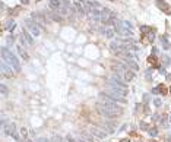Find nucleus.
<instances>
[{
	"instance_id": "1",
	"label": "nucleus",
	"mask_w": 171,
	"mask_h": 142,
	"mask_svg": "<svg viewBox=\"0 0 171 142\" xmlns=\"http://www.w3.org/2000/svg\"><path fill=\"white\" fill-rule=\"evenodd\" d=\"M113 25H114V29H116L117 34L126 37L129 40L133 37V31H132V24L130 22H127V21H114Z\"/></svg>"
},
{
	"instance_id": "2",
	"label": "nucleus",
	"mask_w": 171,
	"mask_h": 142,
	"mask_svg": "<svg viewBox=\"0 0 171 142\" xmlns=\"http://www.w3.org/2000/svg\"><path fill=\"white\" fill-rule=\"evenodd\" d=\"M97 110L105 117H116L123 113L121 107H111V106H105V104H101V103H97Z\"/></svg>"
},
{
	"instance_id": "3",
	"label": "nucleus",
	"mask_w": 171,
	"mask_h": 142,
	"mask_svg": "<svg viewBox=\"0 0 171 142\" xmlns=\"http://www.w3.org/2000/svg\"><path fill=\"white\" fill-rule=\"evenodd\" d=\"M2 57H3V60L5 62H8L9 66H12L16 72H19L21 70V65H19V60L16 59V56L13 54V53H10V50L9 49H6V47H3L2 49Z\"/></svg>"
},
{
	"instance_id": "4",
	"label": "nucleus",
	"mask_w": 171,
	"mask_h": 142,
	"mask_svg": "<svg viewBox=\"0 0 171 142\" xmlns=\"http://www.w3.org/2000/svg\"><path fill=\"white\" fill-rule=\"evenodd\" d=\"M116 21V15L111 9L108 8H103L101 9V22L103 25H110V24H114Z\"/></svg>"
},
{
	"instance_id": "5",
	"label": "nucleus",
	"mask_w": 171,
	"mask_h": 142,
	"mask_svg": "<svg viewBox=\"0 0 171 142\" xmlns=\"http://www.w3.org/2000/svg\"><path fill=\"white\" fill-rule=\"evenodd\" d=\"M2 125H3V130H5V135H9V136H13L16 141H21L19 136H18L16 130H15V125L13 123H6L5 120H2Z\"/></svg>"
},
{
	"instance_id": "6",
	"label": "nucleus",
	"mask_w": 171,
	"mask_h": 142,
	"mask_svg": "<svg viewBox=\"0 0 171 142\" xmlns=\"http://www.w3.org/2000/svg\"><path fill=\"white\" fill-rule=\"evenodd\" d=\"M25 25H26V29L32 34V35H35V37H38V35H40V28H38V24L35 22L34 19H25Z\"/></svg>"
},
{
	"instance_id": "7",
	"label": "nucleus",
	"mask_w": 171,
	"mask_h": 142,
	"mask_svg": "<svg viewBox=\"0 0 171 142\" xmlns=\"http://www.w3.org/2000/svg\"><path fill=\"white\" fill-rule=\"evenodd\" d=\"M98 103L105 104V106H111V107H119V106H117V103L113 100L111 97H108L105 92H101V94L98 95Z\"/></svg>"
},
{
	"instance_id": "8",
	"label": "nucleus",
	"mask_w": 171,
	"mask_h": 142,
	"mask_svg": "<svg viewBox=\"0 0 171 142\" xmlns=\"http://www.w3.org/2000/svg\"><path fill=\"white\" fill-rule=\"evenodd\" d=\"M75 9H76V13L79 16H85L86 15V9L83 6V2L82 0H76L75 2Z\"/></svg>"
},
{
	"instance_id": "9",
	"label": "nucleus",
	"mask_w": 171,
	"mask_h": 142,
	"mask_svg": "<svg viewBox=\"0 0 171 142\" xmlns=\"http://www.w3.org/2000/svg\"><path fill=\"white\" fill-rule=\"evenodd\" d=\"M154 40H155V31L152 29L149 34H143L140 41H142V44H149V42H152Z\"/></svg>"
},
{
	"instance_id": "10",
	"label": "nucleus",
	"mask_w": 171,
	"mask_h": 142,
	"mask_svg": "<svg viewBox=\"0 0 171 142\" xmlns=\"http://www.w3.org/2000/svg\"><path fill=\"white\" fill-rule=\"evenodd\" d=\"M156 6L161 9V10H164V13L171 15V9H170V6L165 3V0H156Z\"/></svg>"
},
{
	"instance_id": "11",
	"label": "nucleus",
	"mask_w": 171,
	"mask_h": 142,
	"mask_svg": "<svg viewBox=\"0 0 171 142\" xmlns=\"http://www.w3.org/2000/svg\"><path fill=\"white\" fill-rule=\"evenodd\" d=\"M48 8L53 10H60L63 8V0H50L48 2Z\"/></svg>"
},
{
	"instance_id": "12",
	"label": "nucleus",
	"mask_w": 171,
	"mask_h": 142,
	"mask_svg": "<svg viewBox=\"0 0 171 142\" xmlns=\"http://www.w3.org/2000/svg\"><path fill=\"white\" fill-rule=\"evenodd\" d=\"M91 133L94 135L95 138H98V139H104V138L107 136V133H105L104 130H101V129H98V127H92V129H91Z\"/></svg>"
},
{
	"instance_id": "13",
	"label": "nucleus",
	"mask_w": 171,
	"mask_h": 142,
	"mask_svg": "<svg viewBox=\"0 0 171 142\" xmlns=\"http://www.w3.org/2000/svg\"><path fill=\"white\" fill-rule=\"evenodd\" d=\"M158 92H159L161 95H167V94H168V89H167V86H165V85L161 84V85H158L156 88L152 89V94H158Z\"/></svg>"
},
{
	"instance_id": "14",
	"label": "nucleus",
	"mask_w": 171,
	"mask_h": 142,
	"mask_svg": "<svg viewBox=\"0 0 171 142\" xmlns=\"http://www.w3.org/2000/svg\"><path fill=\"white\" fill-rule=\"evenodd\" d=\"M148 63L152 67H159V60H158V57H156L155 54H151V56L148 57Z\"/></svg>"
},
{
	"instance_id": "15",
	"label": "nucleus",
	"mask_w": 171,
	"mask_h": 142,
	"mask_svg": "<svg viewBox=\"0 0 171 142\" xmlns=\"http://www.w3.org/2000/svg\"><path fill=\"white\" fill-rule=\"evenodd\" d=\"M124 65L129 66V67H132L133 70H139V65H137L133 59H124Z\"/></svg>"
},
{
	"instance_id": "16",
	"label": "nucleus",
	"mask_w": 171,
	"mask_h": 142,
	"mask_svg": "<svg viewBox=\"0 0 171 142\" xmlns=\"http://www.w3.org/2000/svg\"><path fill=\"white\" fill-rule=\"evenodd\" d=\"M80 138H82V139H85L86 142H95V136L91 133V132H86V130L80 133Z\"/></svg>"
},
{
	"instance_id": "17",
	"label": "nucleus",
	"mask_w": 171,
	"mask_h": 142,
	"mask_svg": "<svg viewBox=\"0 0 171 142\" xmlns=\"http://www.w3.org/2000/svg\"><path fill=\"white\" fill-rule=\"evenodd\" d=\"M2 72H3V75L8 76V78H10V76H12V69H10V67H8V65H6V62H5V60L2 62Z\"/></svg>"
},
{
	"instance_id": "18",
	"label": "nucleus",
	"mask_w": 171,
	"mask_h": 142,
	"mask_svg": "<svg viewBox=\"0 0 171 142\" xmlns=\"http://www.w3.org/2000/svg\"><path fill=\"white\" fill-rule=\"evenodd\" d=\"M22 34H24V38H25V40H26V42L32 45V44H34V40H32V37H31L32 34L29 32V31H28L26 28H24V29H22Z\"/></svg>"
},
{
	"instance_id": "19",
	"label": "nucleus",
	"mask_w": 171,
	"mask_h": 142,
	"mask_svg": "<svg viewBox=\"0 0 171 142\" xmlns=\"http://www.w3.org/2000/svg\"><path fill=\"white\" fill-rule=\"evenodd\" d=\"M121 78H123V79H124V82H129V81H132V79H133V78H135V73H133V72H130V70H126V72H123V73H121Z\"/></svg>"
},
{
	"instance_id": "20",
	"label": "nucleus",
	"mask_w": 171,
	"mask_h": 142,
	"mask_svg": "<svg viewBox=\"0 0 171 142\" xmlns=\"http://www.w3.org/2000/svg\"><path fill=\"white\" fill-rule=\"evenodd\" d=\"M101 32H103L104 35L107 37V38H113V37H114V31H113V29H110V28H105V26H104V28H101Z\"/></svg>"
},
{
	"instance_id": "21",
	"label": "nucleus",
	"mask_w": 171,
	"mask_h": 142,
	"mask_svg": "<svg viewBox=\"0 0 171 142\" xmlns=\"http://www.w3.org/2000/svg\"><path fill=\"white\" fill-rule=\"evenodd\" d=\"M32 19H34L38 25H43L44 22H45V21H44V18L41 16V15H38V13H32Z\"/></svg>"
},
{
	"instance_id": "22",
	"label": "nucleus",
	"mask_w": 171,
	"mask_h": 142,
	"mask_svg": "<svg viewBox=\"0 0 171 142\" xmlns=\"http://www.w3.org/2000/svg\"><path fill=\"white\" fill-rule=\"evenodd\" d=\"M104 127H105V130H107L108 133H114V132H116V126L111 125V123H108V122L104 123Z\"/></svg>"
},
{
	"instance_id": "23",
	"label": "nucleus",
	"mask_w": 171,
	"mask_h": 142,
	"mask_svg": "<svg viewBox=\"0 0 171 142\" xmlns=\"http://www.w3.org/2000/svg\"><path fill=\"white\" fill-rule=\"evenodd\" d=\"M16 49H18V53H19V54H21V56L24 57V60H28V59H29V56H28V53H26V51L24 50V49H22L21 45H18Z\"/></svg>"
},
{
	"instance_id": "24",
	"label": "nucleus",
	"mask_w": 171,
	"mask_h": 142,
	"mask_svg": "<svg viewBox=\"0 0 171 142\" xmlns=\"http://www.w3.org/2000/svg\"><path fill=\"white\" fill-rule=\"evenodd\" d=\"M161 44H162V47L165 49V50H168V49H170V42H168V40H167V37H165V35L161 37Z\"/></svg>"
},
{
	"instance_id": "25",
	"label": "nucleus",
	"mask_w": 171,
	"mask_h": 142,
	"mask_svg": "<svg viewBox=\"0 0 171 142\" xmlns=\"http://www.w3.org/2000/svg\"><path fill=\"white\" fill-rule=\"evenodd\" d=\"M6 28H8L9 31H13V29H15V22H13V21H9L8 25H6Z\"/></svg>"
},
{
	"instance_id": "26",
	"label": "nucleus",
	"mask_w": 171,
	"mask_h": 142,
	"mask_svg": "<svg viewBox=\"0 0 171 142\" xmlns=\"http://www.w3.org/2000/svg\"><path fill=\"white\" fill-rule=\"evenodd\" d=\"M148 132H149L151 136H156V135H158V130H156L155 127H149V130H148Z\"/></svg>"
},
{
	"instance_id": "27",
	"label": "nucleus",
	"mask_w": 171,
	"mask_h": 142,
	"mask_svg": "<svg viewBox=\"0 0 171 142\" xmlns=\"http://www.w3.org/2000/svg\"><path fill=\"white\" fill-rule=\"evenodd\" d=\"M21 135H22V139H26V136H28V132H26V129H21Z\"/></svg>"
},
{
	"instance_id": "28",
	"label": "nucleus",
	"mask_w": 171,
	"mask_h": 142,
	"mask_svg": "<svg viewBox=\"0 0 171 142\" xmlns=\"http://www.w3.org/2000/svg\"><path fill=\"white\" fill-rule=\"evenodd\" d=\"M140 127H142L143 130H149V126L146 125L145 122H140Z\"/></svg>"
},
{
	"instance_id": "29",
	"label": "nucleus",
	"mask_w": 171,
	"mask_h": 142,
	"mask_svg": "<svg viewBox=\"0 0 171 142\" xmlns=\"http://www.w3.org/2000/svg\"><path fill=\"white\" fill-rule=\"evenodd\" d=\"M145 76H146V79H148V81H152V75H151V70H146Z\"/></svg>"
},
{
	"instance_id": "30",
	"label": "nucleus",
	"mask_w": 171,
	"mask_h": 142,
	"mask_svg": "<svg viewBox=\"0 0 171 142\" xmlns=\"http://www.w3.org/2000/svg\"><path fill=\"white\" fill-rule=\"evenodd\" d=\"M161 103H162V101L159 100V98H155V100H154V104L156 106V107H159V106H161Z\"/></svg>"
},
{
	"instance_id": "31",
	"label": "nucleus",
	"mask_w": 171,
	"mask_h": 142,
	"mask_svg": "<svg viewBox=\"0 0 171 142\" xmlns=\"http://www.w3.org/2000/svg\"><path fill=\"white\" fill-rule=\"evenodd\" d=\"M2 94H3V95H6V94H8V88H6L5 85H2Z\"/></svg>"
},
{
	"instance_id": "32",
	"label": "nucleus",
	"mask_w": 171,
	"mask_h": 142,
	"mask_svg": "<svg viewBox=\"0 0 171 142\" xmlns=\"http://www.w3.org/2000/svg\"><path fill=\"white\" fill-rule=\"evenodd\" d=\"M66 141H67V142H76L73 138H72V136H70V135H67V136H66Z\"/></svg>"
},
{
	"instance_id": "33",
	"label": "nucleus",
	"mask_w": 171,
	"mask_h": 142,
	"mask_svg": "<svg viewBox=\"0 0 171 142\" xmlns=\"http://www.w3.org/2000/svg\"><path fill=\"white\" fill-rule=\"evenodd\" d=\"M159 73H161V75H165L167 72H165V69H164V67H161V69H159Z\"/></svg>"
},
{
	"instance_id": "34",
	"label": "nucleus",
	"mask_w": 171,
	"mask_h": 142,
	"mask_svg": "<svg viewBox=\"0 0 171 142\" xmlns=\"http://www.w3.org/2000/svg\"><path fill=\"white\" fill-rule=\"evenodd\" d=\"M164 62H165V65H170V59L168 57H164Z\"/></svg>"
},
{
	"instance_id": "35",
	"label": "nucleus",
	"mask_w": 171,
	"mask_h": 142,
	"mask_svg": "<svg viewBox=\"0 0 171 142\" xmlns=\"http://www.w3.org/2000/svg\"><path fill=\"white\" fill-rule=\"evenodd\" d=\"M37 142H48V141H47L45 138H40V139H38V141H37Z\"/></svg>"
},
{
	"instance_id": "36",
	"label": "nucleus",
	"mask_w": 171,
	"mask_h": 142,
	"mask_svg": "<svg viewBox=\"0 0 171 142\" xmlns=\"http://www.w3.org/2000/svg\"><path fill=\"white\" fill-rule=\"evenodd\" d=\"M51 142H59V136H54L51 139Z\"/></svg>"
},
{
	"instance_id": "37",
	"label": "nucleus",
	"mask_w": 171,
	"mask_h": 142,
	"mask_svg": "<svg viewBox=\"0 0 171 142\" xmlns=\"http://www.w3.org/2000/svg\"><path fill=\"white\" fill-rule=\"evenodd\" d=\"M21 2H22L24 5H28V3H29V0H21Z\"/></svg>"
},
{
	"instance_id": "38",
	"label": "nucleus",
	"mask_w": 171,
	"mask_h": 142,
	"mask_svg": "<svg viewBox=\"0 0 171 142\" xmlns=\"http://www.w3.org/2000/svg\"><path fill=\"white\" fill-rule=\"evenodd\" d=\"M21 142H32V141H31V139H28V138H26V139H22V141H21Z\"/></svg>"
},
{
	"instance_id": "39",
	"label": "nucleus",
	"mask_w": 171,
	"mask_h": 142,
	"mask_svg": "<svg viewBox=\"0 0 171 142\" xmlns=\"http://www.w3.org/2000/svg\"><path fill=\"white\" fill-rule=\"evenodd\" d=\"M120 142H130V141H129V139H121Z\"/></svg>"
},
{
	"instance_id": "40",
	"label": "nucleus",
	"mask_w": 171,
	"mask_h": 142,
	"mask_svg": "<svg viewBox=\"0 0 171 142\" xmlns=\"http://www.w3.org/2000/svg\"><path fill=\"white\" fill-rule=\"evenodd\" d=\"M167 79H168V81L171 82V75H168V76H167Z\"/></svg>"
},
{
	"instance_id": "41",
	"label": "nucleus",
	"mask_w": 171,
	"mask_h": 142,
	"mask_svg": "<svg viewBox=\"0 0 171 142\" xmlns=\"http://www.w3.org/2000/svg\"><path fill=\"white\" fill-rule=\"evenodd\" d=\"M59 142H64V141H63V139H61V138L59 136Z\"/></svg>"
},
{
	"instance_id": "42",
	"label": "nucleus",
	"mask_w": 171,
	"mask_h": 142,
	"mask_svg": "<svg viewBox=\"0 0 171 142\" xmlns=\"http://www.w3.org/2000/svg\"><path fill=\"white\" fill-rule=\"evenodd\" d=\"M168 142H171V135H170V136H168Z\"/></svg>"
},
{
	"instance_id": "43",
	"label": "nucleus",
	"mask_w": 171,
	"mask_h": 142,
	"mask_svg": "<svg viewBox=\"0 0 171 142\" xmlns=\"http://www.w3.org/2000/svg\"><path fill=\"white\" fill-rule=\"evenodd\" d=\"M79 142H86V141H85V139H80V141H79Z\"/></svg>"
},
{
	"instance_id": "44",
	"label": "nucleus",
	"mask_w": 171,
	"mask_h": 142,
	"mask_svg": "<svg viewBox=\"0 0 171 142\" xmlns=\"http://www.w3.org/2000/svg\"><path fill=\"white\" fill-rule=\"evenodd\" d=\"M170 91H171V88H170Z\"/></svg>"
}]
</instances>
